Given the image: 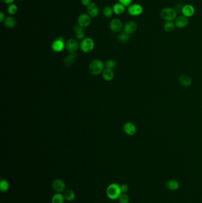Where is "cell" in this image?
Returning <instances> with one entry per match:
<instances>
[{"label":"cell","instance_id":"13","mask_svg":"<svg viewBox=\"0 0 202 203\" xmlns=\"http://www.w3.org/2000/svg\"><path fill=\"white\" fill-rule=\"evenodd\" d=\"M87 11L88 14L90 16L93 18H95L99 15L100 8L96 3L92 2L91 4L87 7Z\"/></svg>","mask_w":202,"mask_h":203},{"label":"cell","instance_id":"26","mask_svg":"<svg viewBox=\"0 0 202 203\" xmlns=\"http://www.w3.org/2000/svg\"><path fill=\"white\" fill-rule=\"evenodd\" d=\"M10 188V184L7 180L5 179H1L0 182V191L2 192H6Z\"/></svg>","mask_w":202,"mask_h":203},{"label":"cell","instance_id":"28","mask_svg":"<svg viewBox=\"0 0 202 203\" xmlns=\"http://www.w3.org/2000/svg\"><path fill=\"white\" fill-rule=\"evenodd\" d=\"M18 11V7L14 3L8 5L7 7V12L11 16L15 15Z\"/></svg>","mask_w":202,"mask_h":203},{"label":"cell","instance_id":"19","mask_svg":"<svg viewBox=\"0 0 202 203\" xmlns=\"http://www.w3.org/2000/svg\"><path fill=\"white\" fill-rule=\"evenodd\" d=\"M126 7L120 4V3H117L114 4L113 6V10L114 13L117 15H121L123 14L125 11Z\"/></svg>","mask_w":202,"mask_h":203},{"label":"cell","instance_id":"35","mask_svg":"<svg viewBox=\"0 0 202 203\" xmlns=\"http://www.w3.org/2000/svg\"><path fill=\"white\" fill-rule=\"evenodd\" d=\"M91 3H92L91 0H81V3H82V5L86 7L90 6L91 4Z\"/></svg>","mask_w":202,"mask_h":203},{"label":"cell","instance_id":"22","mask_svg":"<svg viewBox=\"0 0 202 203\" xmlns=\"http://www.w3.org/2000/svg\"><path fill=\"white\" fill-rule=\"evenodd\" d=\"M65 199L62 193H56L52 198V203H64Z\"/></svg>","mask_w":202,"mask_h":203},{"label":"cell","instance_id":"9","mask_svg":"<svg viewBox=\"0 0 202 203\" xmlns=\"http://www.w3.org/2000/svg\"><path fill=\"white\" fill-rule=\"evenodd\" d=\"M124 25L122 22L118 19H114L110 22L109 27L111 30L115 33H120L123 29Z\"/></svg>","mask_w":202,"mask_h":203},{"label":"cell","instance_id":"31","mask_svg":"<svg viewBox=\"0 0 202 203\" xmlns=\"http://www.w3.org/2000/svg\"><path fill=\"white\" fill-rule=\"evenodd\" d=\"M74 31L75 32V34L79 33V32H84V28H83L80 24H77L76 25H75V26L74 28Z\"/></svg>","mask_w":202,"mask_h":203},{"label":"cell","instance_id":"7","mask_svg":"<svg viewBox=\"0 0 202 203\" xmlns=\"http://www.w3.org/2000/svg\"><path fill=\"white\" fill-rule=\"evenodd\" d=\"M52 49L56 52H62L65 48V42L63 37H58L52 44Z\"/></svg>","mask_w":202,"mask_h":203},{"label":"cell","instance_id":"4","mask_svg":"<svg viewBox=\"0 0 202 203\" xmlns=\"http://www.w3.org/2000/svg\"><path fill=\"white\" fill-rule=\"evenodd\" d=\"M127 13L133 17H137L141 15L143 11V8L140 4L133 3L127 7Z\"/></svg>","mask_w":202,"mask_h":203},{"label":"cell","instance_id":"39","mask_svg":"<svg viewBox=\"0 0 202 203\" xmlns=\"http://www.w3.org/2000/svg\"></svg>","mask_w":202,"mask_h":203},{"label":"cell","instance_id":"8","mask_svg":"<svg viewBox=\"0 0 202 203\" xmlns=\"http://www.w3.org/2000/svg\"><path fill=\"white\" fill-rule=\"evenodd\" d=\"M80 47V44L75 39H70L65 43V48L70 54L76 53Z\"/></svg>","mask_w":202,"mask_h":203},{"label":"cell","instance_id":"24","mask_svg":"<svg viewBox=\"0 0 202 203\" xmlns=\"http://www.w3.org/2000/svg\"><path fill=\"white\" fill-rule=\"evenodd\" d=\"M103 77L104 78L105 80L111 81L114 78L115 74H114V72H113V70L106 68V69H104V71L103 72Z\"/></svg>","mask_w":202,"mask_h":203},{"label":"cell","instance_id":"16","mask_svg":"<svg viewBox=\"0 0 202 203\" xmlns=\"http://www.w3.org/2000/svg\"><path fill=\"white\" fill-rule=\"evenodd\" d=\"M179 82L183 87L189 88L192 84L193 80L189 76L186 74H183L181 75L179 78Z\"/></svg>","mask_w":202,"mask_h":203},{"label":"cell","instance_id":"32","mask_svg":"<svg viewBox=\"0 0 202 203\" xmlns=\"http://www.w3.org/2000/svg\"><path fill=\"white\" fill-rule=\"evenodd\" d=\"M118 1H119V3H120V4H122L126 7H128L131 4H132V0H118Z\"/></svg>","mask_w":202,"mask_h":203},{"label":"cell","instance_id":"1","mask_svg":"<svg viewBox=\"0 0 202 203\" xmlns=\"http://www.w3.org/2000/svg\"><path fill=\"white\" fill-rule=\"evenodd\" d=\"M122 194L120 186L116 183L110 184L106 190V194L107 197L111 200L118 199Z\"/></svg>","mask_w":202,"mask_h":203},{"label":"cell","instance_id":"33","mask_svg":"<svg viewBox=\"0 0 202 203\" xmlns=\"http://www.w3.org/2000/svg\"><path fill=\"white\" fill-rule=\"evenodd\" d=\"M120 190H121V192L122 193H124V194H126V192L129 191V187L127 186V185L126 184H122L120 185Z\"/></svg>","mask_w":202,"mask_h":203},{"label":"cell","instance_id":"2","mask_svg":"<svg viewBox=\"0 0 202 203\" xmlns=\"http://www.w3.org/2000/svg\"><path fill=\"white\" fill-rule=\"evenodd\" d=\"M177 13L172 7H165L160 13L161 17L165 22H174L177 17Z\"/></svg>","mask_w":202,"mask_h":203},{"label":"cell","instance_id":"10","mask_svg":"<svg viewBox=\"0 0 202 203\" xmlns=\"http://www.w3.org/2000/svg\"><path fill=\"white\" fill-rule=\"evenodd\" d=\"M137 28L138 25L137 22L133 20H131L126 23L123 26V31L129 35H131L137 32Z\"/></svg>","mask_w":202,"mask_h":203},{"label":"cell","instance_id":"29","mask_svg":"<svg viewBox=\"0 0 202 203\" xmlns=\"http://www.w3.org/2000/svg\"><path fill=\"white\" fill-rule=\"evenodd\" d=\"M106 68H107V69L113 70L116 68V67H117L116 62L113 60L107 61V62L106 63Z\"/></svg>","mask_w":202,"mask_h":203},{"label":"cell","instance_id":"36","mask_svg":"<svg viewBox=\"0 0 202 203\" xmlns=\"http://www.w3.org/2000/svg\"><path fill=\"white\" fill-rule=\"evenodd\" d=\"M6 17L5 14L3 11H1L0 12V22H4L5 19H6Z\"/></svg>","mask_w":202,"mask_h":203},{"label":"cell","instance_id":"17","mask_svg":"<svg viewBox=\"0 0 202 203\" xmlns=\"http://www.w3.org/2000/svg\"><path fill=\"white\" fill-rule=\"evenodd\" d=\"M3 23H4V26L9 29L15 28L17 24L16 19L13 16L6 17Z\"/></svg>","mask_w":202,"mask_h":203},{"label":"cell","instance_id":"15","mask_svg":"<svg viewBox=\"0 0 202 203\" xmlns=\"http://www.w3.org/2000/svg\"><path fill=\"white\" fill-rule=\"evenodd\" d=\"M181 13L184 16L187 18L193 16L195 14V8L194 6L190 4H187L183 6L181 10Z\"/></svg>","mask_w":202,"mask_h":203},{"label":"cell","instance_id":"27","mask_svg":"<svg viewBox=\"0 0 202 203\" xmlns=\"http://www.w3.org/2000/svg\"><path fill=\"white\" fill-rule=\"evenodd\" d=\"M103 14L104 17L106 18H110L113 16L114 14V11L113 10V7L110 6H106L103 9Z\"/></svg>","mask_w":202,"mask_h":203},{"label":"cell","instance_id":"11","mask_svg":"<svg viewBox=\"0 0 202 203\" xmlns=\"http://www.w3.org/2000/svg\"><path fill=\"white\" fill-rule=\"evenodd\" d=\"M91 23V17L87 13H82L78 17V24L83 28H87Z\"/></svg>","mask_w":202,"mask_h":203},{"label":"cell","instance_id":"37","mask_svg":"<svg viewBox=\"0 0 202 203\" xmlns=\"http://www.w3.org/2000/svg\"><path fill=\"white\" fill-rule=\"evenodd\" d=\"M1 1L4 3V4H13L14 3V2L15 1V0H1Z\"/></svg>","mask_w":202,"mask_h":203},{"label":"cell","instance_id":"3","mask_svg":"<svg viewBox=\"0 0 202 203\" xmlns=\"http://www.w3.org/2000/svg\"><path fill=\"white\" fill-rule=\"evenodd\" d=\"M104 70V63L100 60L93 61L89 66V72L93 76H98L100 74L103 73Z\"/></svg>","mask_w":202,"mask_h":203},{"label":"cell","instance_id":"12","mask_svg":"<svg viewBox=\"0 0 202 203\" xmlns=\"http://www.w3.org/2000/svg\"><path fill=\"white\" fill-rule=\"evenodd\" d=\"M174 22L176 28L183 29L186 28V26L189 24V18L184 16L183 15H181V16L177 17Z\"/></svg>","mask_w":202,"mask_h":203},{"label":"cell","instance_id":"5","mask_svg":"<svg viewBox=\"0 0 202 203\" xmlns=\"http://www.w3.org/2000/svg\"><path fill=\"white\" fill-rule=\"evenodd\" d=\"M94 41L91 38H85L80 45L81 48L83 52L85 53H89L91 52L94 48Z\"/></svg>","mask_w":202,"mask_h":203},{"label":"cell","instance_id":"20","mask_svg":"<svg viewBox=\"0 0 202 203\" xmlns=\"http://www.w3.org/2000/svg\"><path fill=\"white\" fill-rule=\"evenodd\" d=\"M63 194L64 195L65 200L68 201H72L76 197L75 193L72 190H66Z\"/></svg>","mask_w":202,"mask_h":203},{"label":"cell","instance_id":"23","mask_svg":"<svg viewBox=\"0 0 202 203\" xmlns=\"http://www.w3.org/2000/svg\"><path fill=\"white\" fill-rule=\"evenodd\" d=\"M76 53L70 54V55L66 56L64 58V64L66 66H71L74 64L75 60L77 57Z\"/></svg>","mask_w":202,"mask_h":203},{"label":"cell","instance_id":"18","mask_svg":"<svg viewBox=\"0 0 202 203\" xmlns=\"http://www.w3.org/2000/svg\"><path fill=\"white\" fill-rule=\"evenodd\" d=\"M166 186L171 191H176L179 188L180 184L175 179H169L167 182Z\"/></svg>","mask_w":202,"mask_h":203},{"label":"cell","instance_id":"6","mask_svg":"<svg viewBox=\"0 0 202 203\" xmlns=\"http://www.w3.org/2000/svg\"><path fill=\"white\" fill-rule=\"evenodd\" d=\"M52 187L53 190L57 193H62L66 190L65 182L62 179L58 178L54 179L52 183Z\"/></svg>","mask_w":202,"mask_h":203},{"label":"cell","instance_id":"21","mask_svg":"<svg viewBox=\"0 0 202 203\" xmlns=\"http://www.w3.org/2000/svg\"><path fill=\"white\" fill-rule=\"evenodd\" d=\"M118 41L120 44H125L127 43L130 40V35L125 32H121L117 36Z\"/></svg>","mask_w":202,"mask_h":203},{"label":"cell","instance_id":"34","mask_svg":"<svg viewBox=\"0 0 202 203\" xmlns=\"http://www.w3.org/2000/svg\"><path fill=\"white\" fill-rule=\"evenodd\" d=\"M75 36L78 39H81V40H83L85 38V33L84 32H79L75 34Z\"/></svg>","mask_w":202,"mask_h":203},{"label":"cell","instance_id":"25","mask_svg":"<svg viewBox=\"0 0 202 203\" xmlns=\"http://www.w3.org/2000/svg\"><path fill=\"white\" fill-rule=\"evenodd\" d=\"M175 25L174 22H165L164 24V30L167 33H171L175 30Z\"/></svg>","mask_w":202,"mask_h":203},{"label":"cell","instance_id":"14","mask_svg":"<svg viewBox=\"0 0 202 203\" xmlns=\"http://www.w3.org/2000/svg\"><path fill=\"white\" fill-rule=\"evenodd\" d=\"M123 130L127 135L129 136H133L137 133V128L133 122H127L124 125Z\"/></svg>","mask_w":202,"mask_h":203},{"label":"cell","instance_id":"30","mask_svg":"<svg viewBox=\"0 0 202 203\" xmlns=\"http://www.w3.org/2000/svg\"><path fill=\"white\" fill-rule=\"evenodd\" d=\"M119 203H129L130 200L129 196L124 193H122L120 197L118 198Z\"/></svg>","mask_w":202,"mask_h":203},{"label":"cell","instance_id":"38","mask_svg":"<svg viewBox=\"0 0 202 203\" xmlns=\"http://www.w3.org/2000/svg\"><path fill=\"white\" fill-rule=\"evenodd\" d=\"M18 1H23V0H18Z\"/></svg>","mask_w":202,"mask_h":203}]
</instances>
